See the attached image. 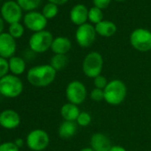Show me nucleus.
I'll list each match as a JSON object with an SVG mask.
<instances>
[{
    "label": "nucleus",
    "mask_w": 151,
    "mask_h": 151,
    "mask_svg": "<svg viewBox=\"0 0 151 151\" xmlns=\"http://www.w3.org/2000/svg\"><path fill=\"white\" fill-rule=\"evenodd\" d=\"M91 121H92V117L90 114L87 112H80L77 119V122L80 126H87L90 124Z\"/></svg>",
    "instance_id": "26"
},
{
    "label": "nucleus",
    "mask_w": 151,
    "mask_h": 151,
    "mask_svg": "<svg viewBox=\"0 0 151 151\" xmlns=\"http://www.w3.org/2000/svg\"><path fill=\"white\" fill-rule=\"evenodd\" d=\"M110 151H126V150L121 146H113L110 148Z\"/></svg>",
    "instance_id": "33"
},
{
    "label": "nucleus",
    "mask_w": 151,
    "mask_h": 151,
    "mask_svg": "<svg viewBox=\"0 0 151 151\" xmlns=\"http://www.w3.org/2000/svg\"><path fill=\"white\" fill-rule=\"evenodd\" d=\"M23 91L22 80L13 74L0 78V94L6 98H16Z\"/></svg>",
    "instance_id": "2"
},
{
    "label": "nucleus",
    "mask_w": 151,
    "mask_h": 151,
    "mask_svg": "<svg viewBox=\"0 0 151 151\" xmlns=\"http://www.w3.org/2000/svg\"><path fill=\"white\" fill-rule=\"evenodd\" d=\"M103 59L101 53L92 52L88 53L83 61V71L88 78H96L102 70Z\"/></svg>",
    "instance_id": "5"
},
{
    "label": "nucleus",
    "mask_w": 151,
    "mask_h": 151,
    "mask_svg": "<svg viewBox=\"0 0 151 151\" xmlns=\"http://www.w3.org/2000/svg\"><path fill=\"white\" fill-rule=\"evenodd\" d=\"M8 33L14 38H20L24 34V27L20 22L11 24L8 29Z\"/></svg>",
    "instance_id": "25"
},
{
    "label": "nucleus",
    "mask_w": 151,
    "mask_h": 151,
    "mask_svg": "<svg viewBox=\"0 0 151 151\" xmlns=\"http://www.w3.org/2000/svg\"><path fill=\"white\" fill-rule=\"evenodd\" d=\"M8 71H9V63L7 59L0 57V78H2L5 76L8 75Z\"/></svg>",
    "instance_id": "27"
},
{
    "label": "nucleus",
    "mask_w": 151,
    "mask_h": 151,
    "mask_svg": "<svg viewBox=\"0 0 151 151\" xmlns=\"http://www.w3.org/2000/svg\"><path fill=\"white\" fill-rule=\"evenodd\" d=\"M58 12H59L58 6L52 4V3H48L44 6L42 14L47 20H49V19L54 18L58 14Z\"/></svg>",
    "instance_id": "24"
},
{
    "label": "nucleus",
    "mask_w": 151,
    "mask_h": 151,
    "mask_svg": "<svg viewBox=\"0 0 151 151\" xmlns=\"http://www.w3.org/2000/svg\"><path fill=\"white\" fill-rule=\"evenodd\" d=\"M103 14L101 12V9L93 6L92 7L90 10H89V13H88V20L93 23V24H98L100 23L101 22H102L103 20Z\"/></svg>",
    "instance_id": "23"
},
{
    "label": "nucleus",
    "mask_w": 151,
    "mask_h": 151,
    "mask_svg": "<svg viewBox=\"0 0 151 151\" xmlns=\"http://www.w3.org/2000/svg\"><path fill=\"white\" fill-rule=\"evenodd\" d=\"M80 151H93L92 147H85L83 149H81Z\"/></svg>",
    "instance_id": "36"
},
{
    "label": "nucleus",
    "mask_w": 151,
    "mask_h": 151,
    "mask_svg": "<svg viewBox=\"0 0 151 151\" xmlns=\"http://www.w3.org/2000/svg\"><path fill=\"white\" fill-rule=\"evenodd\" d=\"M91 99L94 101H101L102 100H104V90L101 89H98L95 88L91 92Z\"/></svg>",
    "instance_id": "29"
},
{
    "label": "nucleus",
    "mask_w": 151,
    "mask_h": 151,
    "mask_svg": "<svg viewBox=\"0 0 151 151\" xmlns=\"http://www.w3.org/2000/svg\"><path fill=\"white\" fill-rule=\"evenodd\" d=\"M0 13L3 20L10 25L20 22L22 18V9L17 2L12 0L6 1L2 5Z\"/></svg>",
    "instance_id": "8"
},
{
    "label": "nucleus",
    "mask_w": 151,
    "mask_h": 151,
    "mask_svg": "<svg viewBox=\"0 0 151 151\" xmlns=\"http://www.w3.org/2000/svg\"><path fill=\"white\" fill-rule=\"evenodd\" d=\"M60 114L65 121H75L78 119L80 114V111L77 105L69 102V103L64 104L61 107Z\"/></svg>",
    "instance_id": "18"
},
{
    "label": "nucleus",
    "mask_w": 151,
    "mask_h": 151,
    "mask_svg": "<svg viewBox=\"0 0 151 151\" xmlns=\"http://www.w3.org/2000/svg\"><path fill=\"white\" fill-rule=\"evenodd\" d=\"M132 46L139 52H148L151 50V31L146 29H134L130 37Z\"/></svg>",
    "instance_id": "6"
},
{
    "label": "nucleus",
    "mask_w": 151,
    "mask_h": 151,
    "mask_svg": "<svg viewBox=\"0 0 151 151\" xmlns=\"http://www.w3.org/2000/svg\"><path fill=\"white\" fill-rule=\"evenodd\" d=\"M116 1H124V0H116Z\"/></svg>",
    "instance_id": "37"
},
{
    "label": "nucleus",
    "mask_w": 151,
    "mask_h": 151,
    "mask_svg": "<svg viewBox=\"0 0 151 151\" xmlns=\"http://www.w3.org/2000/svg\"><path fill=\"white\" fill-rule=\"evenodd\" d=\"M95 28L90 23H85L78 26L76 31V40L81 47L91 46L96 38Z\"/></svg>",
    "instance_id": "10"
},
{
    "label": "nucleus",
    "mask_w": 151,
    "mask_h": 151,
    "mask_svg": "<svg viewBox=\"0 0 151 151\" xmlns=\"http://www.w3.org/2000/svg\"><path fill=\"white\" fill-rule=\"evenodd\" d=\"M51 49L55 54H66L71 49V42L68 37H58L53 39Z\"/></svg>",
    "instance_id": "16"
},
{
    "label": "nucleus",
    "mask_w": 151,
    "mask_h": 151,
    "mask_svg": "<svg viewBox=\"0 0 151 151\" xmlns=\"http://www.w3.org/2000/svg\"><path fill=\"white\" fill-rule=\"evenodd\" d=\"M93 6L102 10L109 6L110 0H93Z\"/></svg>",
    "instance_id": "31"
},
{
    "label": "nucleus",
    "mask_w": 151,
    "mask_h": 151,
    "mask_svg": "<svg viewBox=\"0 0 151 151\" xmlns=\"http://www.w3.org/2000/svg\"><path fill=\"white\" fill-rule=\"evenodd\" d=\"M108 84L109 83L107 81V78L104 77V76L99 75L98 77L94 78V86L98 89L104 90L106 88V86H108Z\"/></svg>",
    "instance_id": "28"
},
{
    "label": "nucleus",
    "mask_w": 151,
    "mask_h": 151,
    "mask_svg": "<svg viewBox=\"0 0 151 151\" xmlns=\"http://www.w3.org/2000/svg\"><path fill=\"white\" fill-rule=\"evenodd\" d=\"M56 77V70L51 65H40L31 68L27 74V79L36 87H45L52 84Z\"/></svg>",
    "instance_id": "1"
},
{
    "label": "nucleus",
    "mask_w": 151,
    "mask_h": 151,
    "mask_svg": "<svg viewBox=\"0 0 151 151\" xmlns=\"http://www.w3.org/2000/svg\"><path fill=\"white\" fill-rule=\"evenodd\" d=\"M86 88L85 85L79 81L70 82L66 88V96L72 104L78 105L83 103L86 98Z\"/></svg>",
    "instance_id": "9"
},
{
    "label": "nucleus",
    "mask_w": 151,
    "mask_h": 151,
    "mask_svg": "<svg viewBox=\"0 0 151 151\" xmlns=\"http://www.w3.org/2000/svg\"><path fill=\"white\" fill-rule=\"evenodd\" d=\"M21 123L20 115L13 109H6L0 113V125L7 130L15 129Z\"/></svg>",
    "instance_id": "13"
},
{
    "label": "nucleus",
    "mask_w": 151,
    "mask_h": 151,
    "mask_svg": "<svg viewBox=\"0 0 151 151\" xmlns=\"http://www.w3.org/2000/svg\"><path fill=\"white\" fill-rule=\"evenodd\" d=\"M88 13L89 10L85 5H76L70 11V20L74 24L81 26L86 23V21L88 20Z\"/></svg>",
    "instance_id": "14"
},
{
    "label": "nucleus",
    "mask_w": 151,
    "mask_h": 151,
    "mask_svg": "<svg viewBox=\"0 0 151 151\" xmlns=\"http://www.w3.org/2000/svg\"><path fill=\"white\" fill-rule=\"evenodd\" d=\"M96 33L101 37H109L116 32V26L114 22L109 21H102L95 25Z\"/></svg>",
    "instance_id": "17"
},
{
    "label": "nucleus",
    "mask_w": 151,
    "mask_h": 151,
    "mask_svg": "<svg viewBox=\"0 0 151 151\" xmlns=\"http://www.w3.org/2000/svg\"><path fill=\"white\" fill-rule=\"evenodd\" d=\"M78 131V124L75 121H65L60 125L59 135L62 139H69L73 137Z\"/></svg>",
    "instance_id": "20"
},
{
    "label": "nucleus",
    "mask_w": 151,
    "mask_h": 151,
    "mask_svg": "<svg viewBox=\"0 0 151 151\" xmlns=\"http://www.w3.org/2000/svg\"><path fill=\"white\" fill-rule=\"evenodd\" d=\"M91 147L93 151H110L112 147L109 139L103 133H95L91 138Z\"/></svg>",
    "instance_id": "15"
},
{
    "label": "nucleus",
    "mask_w": 151,
    "mask_h": 151,
    "mask_svg": "<svg viewBox=\"0 0 151 151\" xmlns=\"http://www.w3.org/2000/svg\"><path fill=\"white\" fill-rule=\"evenodd\" d=\"M49 135L46 132L41 129H36L31 131L26 139L28 147L33 151H42L49 145Z\"/></svg>",
    "instance_id": "7"
},
{
    "label": "nucleus",
    "mask_w": 151,
    "mask_h": 151,
    "mask_svg": "<svg viewBox=\"0 0 151 151\" xmlns=\"http://www.w3.org/2000/svg\"><path fill=\"white\" fill-rule=\"evenodd\" d=\"M16 51V42L9 33H2L0 35V57L10 59L14 56Z\"/></svg>",
    "instance_id": "12"
},
{
    "label": "nucleus",
    "mask_w": 151,
    "mask_h": 151,
    "mask_svg": "<svg viewBox=\"0 0 151 151\" xmlns=\"http://www.w3.org/2000/svg\"><path fill=\"white\" fill-rule=\"evenodd\" d=\"M9 63V71L12 72L14 76H20L24 73L26 69V62L25 60L18 56H13L8 59Z\"/></svg>",
    "instance_id": "19"
},
{
    "label": "nucleus",
    "mask_w": 151,
    "mask_h": 151,
    "mask_svg": "<svg viewBox=\"0 0 151 151\" xmlns=\"http://www.w3.org/2000/svg\"><path fill=\"white\" fill-rule=\"evenodd\" d=\"M53 39L54 38L51 32L47 30H42L39 32H35L30 37L29 45L33 52L42 53L51 48Z\"/></svg>",
    "instance_id": "4"
},
{
    "label": "nucleus",
    "mask_w": 151,
    "mask_h": 151,
    "mask_svg": "<svg viewBox=\"0 0 151 151\" xmlns=\"http://www.w3.org/2000/svg\"><path fill=\"white\" fill-rule=\"evenodd\" d=\"M126 86L120 80L110 81L104 89V100L110 105H119L126 97Z\"/></svg>",
    "instance_id": "3"
},
{
    "label": "nucleus",
    "mask_w": 151,
    "mask_h": 151,
    "mask_svg": "<svg viewBox=\"0 0 151 151\" xmlns=\"http://www.w3.org/2000/svg\"><path fill=\"white\" fill-rule=\"evenodd\" d=\"M68 60L65 54H55L51 59L50 65L56 70H60L68 65Z\"/></svg>",
    "instance_id": "21"
},
{
    "label": "nucleus",
    "mask_w": 151,
    "mask_h": 151,
    "mask_svg": "<svg viewBox=\"0 0 151 151\" xmlns=\"http://www.w3.org/2000/svg\"><path fill=\"white\" fill-rule=\"evenodd\" d=\"M0 151H19V147L14 142L7 141L0 144Z\"/></svg>",
    "instance_id": "30"
},
{
    "label": "nucleus",
    "mask_w": 151,
    "mask_h": 151,
    "mask_svg": "<svg viewBox=\"0 0 151 151\" xmlns=\"http://www.w3.org/2000/svg\"><path fill=\"white\" fill-rule=\"evenodd\" d=\"M16 2L22 10L32 12L40 6L41 0H16Z\"/></svg>",
    "instance_id": "22"
},
{
    "label": "nucleus",
    "mask_w": 151,
    "mask_h": 151,
    "mask_svg": "<svg viewBox=\"0 0 151 151\" xmlns=\"http://www.w3.org/2000/svg\"><path fill=\"white\" fill-rule=\"evenodd\" d=\"M49 3H52V4H54L56 6H62L64 4H66L68 0H48Z\"/></svg>",
    "instance_id": "32"
},
{
    "label": "nucleus",
    "mask_w": 151,
    "mask_h": 151,
    "mask_svg": "<svg viewBox=\"0 0 151 151\" xmlns=\"http://www.w3.org/2000/svg\"><path fill=\"white\" fill-rule=\"evenodd\" d=\"M4 28H5V21L3 20L2 17H0V35H1L4 30Z\"/></svg>",
    "instance_id": "34"
},
{
    "label": "nucleus",
    "mask_w": 151,
    "mask_h": 151,
    "mask_svg": "<svg viewBox=\"0 0 151 151\" xmlns=\"http://www.w3.org/2000/svg\"><path fill=\"white\" fill-rule=\"evenodd\" d=\"M23 22L27 29L34 32L45 30L47 25V19L38 12H29L23 17Z\"/></svg>",
    "instance_id": "11"
},
{
    "label": "nucleus",
    "mask_w": 151,
    "mask_h": 151,
    "mask_svg": "<svg viewBox=\"0 0 151 151\" xmlns=\"http://www.w3.org/2000/svg\"><path fill=\"white\" fill-rule=\"evenodd\" d=\"M14 143H15V145L20 148L21 147H22V146H23L24 141H23L22 139H15V141H14Z\"/></svg>",
    "instance_id": "35"
}]
</instances>
